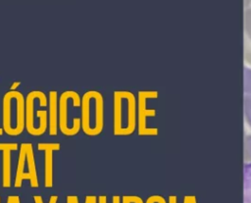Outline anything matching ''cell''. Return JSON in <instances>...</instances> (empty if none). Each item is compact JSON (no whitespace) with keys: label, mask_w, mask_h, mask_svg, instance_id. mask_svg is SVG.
I'll return each mask as SVG.
<instances>
[{"label":"cell","mask_w":251,"mask_h":203,"mask_svg":"<svg viewBox=\"0 0 251 203\" xmlns=\"http://www.w3.org/2000/svg\"><path fill=\"white\" fill-rule=\"evenodd\" d=\"M33 200H34L35 203H43L42 197L40 195H34ZM57 200H58V196L57 195H52L49 199V203H57Z\"/></svg>","instance_id":"cell-14"},{"label":"cell","mask_w":251,"mask_h":203,"mask_svg":"<svg viewBox=\"0 0 251 203\" xmlns=\"http://www.w3.org/2000/svg\"><path fill=\"white\" fill-rule=\"evenodd\" d=\"M48 98L43 91H29L25 97V128L31 135L38 136L48 127Z\"/></svg>","instance_id":"cell-4"},{"label":"cell","mask_w":251,"mask_h":203,"mask_svg":"<svg viewBox=\"0 0 251 203\" xmlns=\"http://www.w3.org/2000/svg\"><path fill=\"white\" fill-rule=\"evenodd\" d=\"M2 122L4 132L19 135L25 127V98L18 90H9L3 96Z\"/></svg>","instance_id":"cell-2"},{"label":"cell","mask_w":251,"mask_h":203,"mask_svg":"<svg viewBox=\"0 0 251 203\" xmlns=\"http://www.w3.org/2000/svg\"><path fill=\"white\" fill-rule=\"evenodd\" d=\"M81 128L86 135L101 133L104 127V100L99 91L88 90L81 97Z\"/></svg>","instance_id":"cell-3"},{"label":"cell","mask_w":251,"mask_h":203,"mask_svg":"<svg viewBox=\"0 0 251 203\" xmlns=\"http://www.w3.org/2000/svg\"><path fill=\"white\" fill-rule=\"evenodd\" d=\"M7 203H14V195H10L7 199Z\"/></svg>","instance_id":"cell-21"},{"label":"cell","mask_w":251,"mask_h":203,"mask_svg":"<svg viewBox=\"0 0 251 203\" xmlns=\"http://www.w3.org/2000/svg\"><path fill=\"white\" fill-rule=\"evenodd\" d=\"M71 196H72V201H73V203H78L77 196H75V195H71Z\"/></svg>","instance_id":"cell-20"},{"label":"cell","mask_w":251,"mask_h":203,"mask_svg":"<svg viewBox=\"0 0 251 203\" xmlns=\"http://www.w3.org/2000/svg\"><path fill=\"white\" fill-rule=\"evenodd\" d=\"M19 144L16 142H0V151H2V185L11 186V152L18 150Z\"/></svg>","instance_id":"cell-9"},{"label":"cell","mask_w":251,"mask_h":203,"mask_svg":"<svg viewBox=\"0 0 251 203\" xmlns=\"http://www.w3.org/2000/svg\"><path fill=\"white\" fill-rule=\"evenodd\" d=\"M3 132H4L3 127H0V135H2V134H3Z\"/></svg>","instance_id":"cell-25"},{"label":"cell","mask_w":251,"mask_h":203,"mask_svg":"<svg viewBox=\"0 0 251 203\" xmlns=\"http://www.w3.org/2000/svg\"><path fill=\"white\" fill-rule=\"evenodd\" d=\"M58 101V92L56 90H50L48 98V127L49 134L53 136L57 134L59 127Z\"/></svg>","instance_id":"cell-11"},{"label":"cell","mask_w":251,"mask_h":203,"mask_svg":"<svg viewBox=\"0 0 251 203\" xmlns=\"http://www.w3.org/2000/svg\"><path fill=\"white\" fill-rule=\"evenodd\" d=\"M14 203H21V201H20V197H19V196L14 195Z\"/></svg>","instance_id":"cell-22"},{"label":"cell","mask_w":251,"mask_h":203,"mask_svg":"<svg viewBox=\"0 0 251 203\" xmlns=\"http://www.w3.org/2000/svg\"><path fill=\"white\" fill-rule=\"evenodd\" d=\"M91 203H97V197H96V196H93V195H92Z\"/></svg>","instance_id":"cell-23"},{"label":"cell","mask_w":251,"mask_h":203,"mask_svg":"<svg viewBox=\"0 0 251 203\" xmlns=\"http://www.w3.org/2000/svg\"><path fill=\"white\" fill-rule=\"evenodd\" d=\"M122 203H131L130 201V196H127V195H125L122 197Z\"/></svg>","instance_id":"cell-16"},{"label":"cell","mask_w":251,"mask_h":203,"mask_svg":"<svg viewBox=\"0 0 251 203\" xmlns=\"http://www.w3.org/2000/svg\"><path fill=\"white\" fill-rule=\"evenodd\" d=\"M67 203H73V201H72V196L70 195V196H67Z\"/></svg>","instance_id":"cell-24"},{"label":"cell","mask_w":251,"mask_h":203,"mask_svg":"<svg viewBox=\"0 0 251 203\" xmlns=\"http://www.w3.org/2000/svg\"><path fill=\"white\" fill-rule=\"evenodd\" d=\"M20 85H21V81H16V82H14V83L11 84L10 90H16V88H17L18 86H20Z\"/></svg>","instance_id":"cell-15"},{"label":"cell","mask_w":251,"mask_h":203,"mask_svg":"<svg viewBox=\"0 0 251 203\" xmlns=\"http://www.w3.org/2000/svg\"><path fill=\"white\" fill-rule=\"evenodd\" d=\"M114 126L115 135L131 134L136 126V100L132 92L116 90L114 92Z\"/></svg>","instance_id":"cell-1"},{"label":"cell","mask_w":251,"mask_h":203,"mask_svg":"<svg viewBox=\"0 0 251 203\" xmlns=\"http://www.w3.org/2000/svg\"><path fill=\"white\" fill-rule=\"evenodd\" d=\"M155 94V93H153ZM152 92H145V91H139L138 92V133L140 135L142 134H150L152 133L147 127H146V117L153 115L154 111L147 110L146 109V98L153 95Z\"/></svg>","instance_id":"cell-10"},{"label":"cell","mask_w":251,"mask_h":203,"mask_svg":"<svg viewBox=\"0 0 251 203\" xmlns=\"http://www.w3.org/2000/svg\"><path fill=\"white\" fill-rule=\"evenodd\" d=\"M244 203H251V165H246L245 168Z\"/></svg>","instance_id":"cell-13"},{"label":"cell","mask_w":251,"mask_h":203,"mask_svg":"<svg viewBox=\"0 0 251 203\" xmlns=\"http://www.w3.org/2000/svg\"><path fill=\"white\" fill-rule=\"evenodd\" d=\"M98 203H107V196L101 195L98 197Z\"/></svg>","instance_id":"cell-17"},{"label":"cell","mask_w":251,"mask_h":203,"mask_svg":"<svg viewBox=\"0 0 251 203\" xmlns=\"http://www.w3.org/2000/svg\"><path fill=\"white\" fill-rule=\"evenodd\" d=\"M244 117L251 128V69L247 67L244 71Z\"/></svg>","instance_id":"cell-12"},{"label":"cell","mask_w":251,"mask_h":203,"mask_svg":"<svg viewBox=\"0 0 251 203\" xmlns=\"http://www.w3.org/2000/svg\"><path fill=\"white\" fill-rule=\"evenodd\" d=\"M24 179H28L31 187H38L39 185L33 147L30 142H23L20 145V153L15 178V187H21Z\"/></svg>","instance_id":"cell-6"},{"label":"cell","mask_w":251,"mask_h":203,"mask_svg":"<svg viewBox=\"0 0 251 203\" xmlns=\"http://www.w3.org/2000/svg\"><path fill=\"white\" fill-rule=\"evenodd\" d=\"M61 147L58 142H40L37 145L38 150L44 151V184L46 187L53 186V152Z\"/></svg>","instance_id":"cell-8"},{"label":"cell","mask_w":251,"mask_h":203,"mask_svg":"<svg viewBox=\"0 0 251 203\" xmlns=\"http://www.w3.org/2000/svg\"><path fill=\"white\" fill-rule=\"evenodd\" d=\"M158 200H160V197H158V196H153V197H151V198H149V199L147 200V203H154V202H156V201H158Z\"/></svg>","instance_id":"cell-18"},{"label":"cell","mask_w":251,"mask_h":203,"mask_svg":"<svg viewBox=\"0 0 251 203\" xmlns=\"http://www.w3.org/2000/svg\"><path fill=\"white\" fill-rule=\"evenodd\" d=\"M243 60L251 69V0H243Z\"/></svg>","instance_id":"cell-7"},{"label":"cell","mask_w":251,"mask_h":203,"mask_svg":"<svg viewBox=\"0 0 251 203\" xmlns=\"http://www.w3.org/2000/svg\"><path fill=\"white\" fill-rule=\"evenodd\" d=\"M0 201H1V198H0Z\"/></svg>","instance_id":"cell-26"},{"label":"cell","mask_w":251,"mask_h":203,"mask_svg":"<svg viewBox=\"0 0 251 203\" xmlns=\"http://www.w3.org/2000/svg\"><path fill=\"white\" fill-rule=\"evenodd\" d=\"M81 97L76 91L66 90L59 96L58 122L61 132L65 135H75L81 128V116L76 109L80 108Z\"/></svg>","instance_id":"cell-5"},{"label":"cell","mask_w":251,"mask_h":203,"mask_svg":"<svg viewBox=\"0 0 251 203\" xmlns=\"http://www.w3.org/2000/svg\"><path fill=\"white\" fill-rule=\"evenodd\" d=\"M112 201H113V203H121V197L119 195H115V196H113Z\"/></svg>","instance_id":"cell-19"}]
</instances>
